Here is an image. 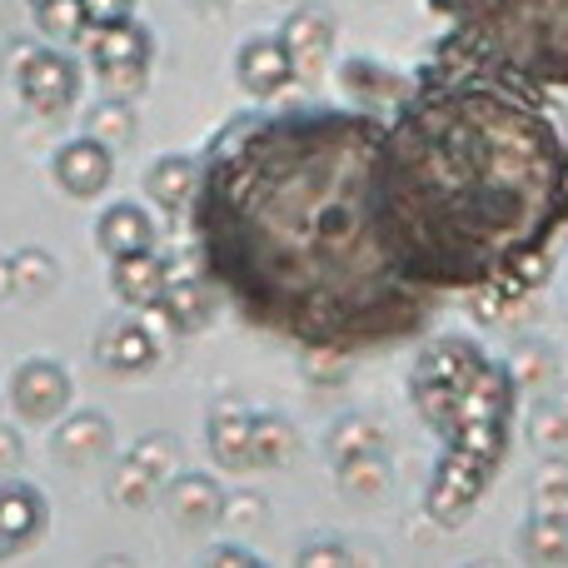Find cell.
I'll list each match as a JSON object with an SVG mask.
<instances>
[{
  "instance_id": "obj_1",
  "label": "cell",
  "mask_w": 568,
  "mask_h": 568,
  "mask_svg": "<svg viewBox=\"0 0 568 568\" xmlns=\"http://www.w3.org/2000/svg\"><path fill=\"white\" fill-rule=\"evenodd\" d=\"M384 115L280 105L235 115L190 190L195 265L255 329L294 349L369 354L419 339L434 300L394 270L374 220Z\"/></svg>"
},
{
  "instance_id": "obj_2",
  "label": "cell",
  "mask_w": 568,
  "mask_h": 568,
  "mask_svg": "<svg viewBox=\"0 0 568 568\" xmlns=\"http://www.w3.org/2000/svg\"><path fill=\"white\" fill-rule=\"evenodd\" d=\"M374 220L394 270L434 300L549 280L568 225V135L539 90L429 55L384 115Z\"/></svg>"
},
{
  "instance_id": "obj_3",
  "label": "cell",
  "mask_w": 568,
  "mask_h": 568,
  "mask_svg": "<svg viewBox=\"0 0 568 568\" xmlns=\"http://www.w3.org/2000/svg\"><path fill=\"white\" fill-rule=\"evenodd\" d=\"M409 399L439 434V464L424 484V514L439 529H459L509 464L519 379L509 364L489 359L479 339L439 334L414 359Z\"/></svg>"
},
{
  "instance_id": "obj_4",
  "label": "cell",
  "mask_w": 568,
  "mask_h": 568,
  "mask_svg": "<svg viewBox=\"0 0 568 568\" xmlns=\"http://www.w3.org/2000/svg\"><path fill=\"white\" fill-rule=\"evenodd\" d=\"M449 36L434 55L529 90H568V0H434Z\"/></svg>"
},
{
  "instance_id": "obj_5",
  "label": "cell",
  "mask_w": 568,
  "mask_h": 568,
  "mask_svg": "<svg viewBox=\"0 0 568 568\" xmlns=\"http://www.w3.org/2000/svg\"><path fill=\"white\" fill-rule=\"evenodd\" d=\"M85 45V60L95 70V80L105 85V95L135 100L150 80V60H155V40H150L145 20H115V26H85V36L75 40Z\"/></svg>"
},
{
  "instance_id": "obj_6",
  "label": "cell",
  "mask_w": 568,
  "mask_h": 568,
  "mask_svg": "<svg viewBox=\"0 0 568 568\" xmlns=\"http://www.w3.org/2000/svg\"><path fill=\"white\" fill-rule=\"evenodd\" d=\"M10 75L36 115H65L80 100V65L65 55V45H16L10 50Z\"/></svg>"
},
{
  "instance_id": "obj_7",
  "label": "cell",
  "mask_w": 568,
  "mask_h": 568,
  "mask_svg": "<svg viewBox=\"0 0 568 568\" xmlns=\"http://www.w3.org/2000/svg\"><path fill=\"white\" fill-rule=\"evenodd\" d=\"M70 374L60 369L55 359H26L16 374H10V409L26 424H50L70 409Z\"/></svg>"
},
{
  "instance_id": "obj_8",
  "label": "cell",
  "mask_w": 568,
  "mask_h": 568,
  "mask_svg": "<svg viewBox=\"0 0 568 568\" xmlns=\"http://www.w3.org/2000/svg\"><path fill=\"white\" fill-rule=\"evenodd\" d=\"M280 45H284V55H290L294 75L314 80L324 70V60H329V50H334V16L324 6H300L280 26Z\"/></svg>"
},
{
  "instance_id": "obj_9",
  "label": "cell",
  "mask_w": 568,
  "mask_h": 568,
  "mask_svg": "<svg viewBox=\"0 0 568 568\" xmlns=\"http://www.w3.org/2000/svg\"><path fill=\"white\" fill-rule=\"evenodd\" d=\"M55 180L65 195L75 200H95L100 190L115 180V150L100 145L95 135H80V140H65L55 155Z\"/></svg>"
},
{
  "instance_id": "obj_10",
  "label": "cell",
  "mask_w": 568,
  "mask_h": 568,
  "mask_svg": "<svg viewBox=\"0 0 568 568\" xmlns=\"http://www.w3.org/2000/svg\"><path fill=\"white\" fill-rule=\"evenodd\" d=\"M175 334H200L215 320V284L195 270H165V294L155 304Z\"/></svg>"
},
{
  "instance_id": "obj_11",
  "label": "cell",
  "mask_w": 568,
  "mask_h": 568,
  "mask_svg": "<svg viewBox=\"0 0 568 568\" xmlns=\"http://www.w3.org/2000/svg\"><path fill=\"white\" fill-rule=\"evenodd\" d=\"M235 75L255 100H275L294 80V65H290V55H284L280 36H250L235 55Z\"/></svg>"
},
{
  "instance_id": "obj_12",
  "label": "cell",
  "mask_w": 568,
  "mask_h": 568,
  "mask_svg": "<svg viewBox=\"0 0 568 568\" xmlns=\"http://www.w3.org/2000/svg\"><path fill=\"white\" fill-rule=\"evenodd\" d=\"M165 270L170 265L155 250H130V255H115V265H110V290L130 310H155L160 294H165Z\"/></svg>"
},
{
  "instance_id": "obj_13",
  "label": "cell",
  "mask_w": 568,
  "mask_h": 568,
  "mask_svg": "<svg viewBox=\"0 0 568 568\" xmlns=\"http://www.w3.org/2000/svg\"><path fill=\"white\" fill-rule=\"evenodd\" d=\"M115 449V429H110L105 414L95 409H80L70 419H60V429L50 434V454L60 464H95Z\"/></svg>"
},
{
  "instance_id": "obj_14",
  "label": "cell",
  "mask_w": 568,
  "mask_h": 568,
  "mask_svg": "<svg viewBox=\"0 0 568 568\" xmlns=\"http://www.w3.org/2000/svg\"><path fill=\"white\" fill-rule=\"evenodd\" d=\"M155 240H160L155 220H150L140 205H130V200H115V205L95 220V245L105 250L110 260L130 255V250H155Z\"/></svg>"
},
{
  "instance_id": "obj_15",
  "label": "cell",
  "mask_w": 568,
  "mask_h": 568,
  "mask_svg": "<svg viewBox=\"0 0 568 568\" xmlns=\"http://www.w3.org/2000/svg\"><path fill=\"white\" fill-rule=\"evenodd\" d=\"M220 504H225V494H220V484L210 474H180L165 489V509L180 529H210V524H220Z\"/></svg>"
},
{
  "instance_id": "obj_16",
  "label": "cell",
  "mask_w": 568,
  "mask_h": 568,
  "mask_svg": "<svg viewBox=\"0 0 568 568\" xmlns=\"http://www.w3.org/2000/svg\"><path fill=\"white\" fill-rule=\"evenodd\" d=\"M95 354L115 374H140V369H150V364L160 359V344L140 320H120V324H110V329L100 334Z\"/></svg>"
},
{
  "instance_id": "obj_17",
  "label": "cell",
  "mask_w": 568,
  "mask_h": 568,
  "mask_svg": "<svg viewBox=\"0 0 568 568\" xmlns=\"http://www.w3.org/2000/svg\"><path fill=\"white\" fill-rule=\"evenodd\" d=\"M0 529H6L20 549L40 539V529H45V499H40L36 484L0 479Z\"/></svg>"
},
{
  "instance_id": "obj_18",
  "label": "cell",
  "mask_w": 568,
  "mask_h": 568,
  "mask_svg": "<svg viewBox=\"0 0 568 568\" xmlns=\"http://www.w3.org/2000/svg\"><path fill=\"white\" fill-rule=\"evenodd\" d=\"M250 429H255V414H245V409H220L210 419V454L220 459V469H230V474L255 469V459H250Z\"/></svg>"
},
{
  "instance_id": "obj_19",
  "label": "cell",
  "mask_w": 568,
  "mask_h": 568,
  "mask_svg": "<svg viewBox=\"0 0 568 568\" xmlns=\"http://www.w3.org/2000/svg\"><path fill=\"white\" fill-rule=\"evenodd\" d=\"M195 160L185 155H160L155 165L145 170V195L155 200L160 210H170V215H180V210L190 205V190H195Z\"/></svg>"
},
{
  "instance_id": "obj_20",
  "label": "cell",
  "mask_w": 568,
  "mask_h": 568,
  "mask_svg": "<svg viewBox=\"0 0 568 568\" xmlns=\"http://www.w3.org/2000/svg\"><path fill=\"white\" fill-rule=\"evenodd\" d=\"M294 454H300V429L284 414H255V429H250V459H255V469H284Z\"/></svg>"
},
{
  "instance_id": "obj_21",
  "label": "cell",
  "mask_w": 568,
  "mask_h": 568,
  "mask_svg": "<svg viewBox=\"0 0 568 568\" xmlns=\"http://www.w3.org/2000/svg\"><path fill=\"white\" fill-rule=\"evenodd\" d=\"M519 549L529 564H568V514L534 509V519L519 534Z\"/></svg>"
},
{
  "instance_id": "obj_22",
  "label": "cell",
  "mask_w": 568,
  "mask_h": 568,
  "mask_svg": "<svg viewBox=\"0 0 568 568\" xmlns=\"http://www.w3.org/2000/svg\"><path fill=\"white\" fill-rule=\"evenodd\" d=\"M334 484H339L349 499L374 504L389 494V464H384V454H354V459L334 464Z\"/></svg>"
},
{
  "instance_id": "obj_23",
  "label": "cell",
  "mask_w": 568,
  "mask_h": 568,
  "mask_svg": "<svg viewBox=\"0 0 568 568\" xmlns=\"http://www.w3.org/2000/svg\"><path fill=\"white\" fill-rule=\"evenodd\" d=\"M135 130H140L135 105H130V100H115V95H105L100 105H90V115H85V135H95L100 145H110V150L130 145Z\"/></svg>"
},
{
  "instance_id": "obj_24",
  "label": "cell",
  "mask_w": 568,
  "mask_h": 568,
  "mask_svg": "<svg viewBox=\"0 0 568 568\" xmlns=\"http://www.w3.org/2000/svg\"><path fill=\"white\" fill-rule=\"evenodd\" d=\"M10 280H16L20 300H45L55 290V260L45 250H20V255H10Z\"/></svg>"
},
{
  "instance_id": "obj_25",
  "label": "cell",
  "mask_w": 568,
  "mask_h": 568,
  "mask_svg": "<svg viewBox=\"0 0 568 568\" xmlns=\"http://www.w3.org/2000/svg\"><path fill=\"white\" fill-rule=\"evenodd\" d=\"M36 26L55 45H75L85 36V6L80 0H45V6H36Z\"/></svg>"
},
{
  "instance_id": "obj_26",
  "label": "cell",
  "mask_w": 568,
  "mask_h": 568,
  "mask_svg": "<svg viewBox=\"0 0 568 568\" xmlns=\"http://www.w3.org/2000/svg\"><path fill=\"white\" fill-rule=\"evenodd\" d=\"M344 85H349V95L354 100H364V105H369V100H399L404 90H409V80H399V75H389V70H374L369 60H349V65H344Z\"/></svg>"
},
{
  "instance_id": "obj_27",
  "label": "cell",
  "mask_w": 568,
  "mask_h": 568,
  "mask_svg": "<svg viewBox=\"0 0 568 568\" xmlns=\"http://www.w3.org/2000/svg\"><path fill=\"white\" fill-rule=\"evenodd\" d=\"M384 429L374 419H359V414H349V419H339L334 424V434H329V449H334V459H354V454H384Z\"/></svg>"
},
{
  "instance_id": "obj_28",
  "label": "cell",
  "mask_w": 568,
  "mask_h": 568,
  "mask_svg": "<svg viewBox=\"0 0 568 568\" xmlns=\"http://www.w3.org/2000/svg\"><path fill=\"white\" fill-rule=\"evenodd\" d=\"M110 494H115L125 509H150V504H155V494H160V479L140 459H125L115 469V479H110Z\"/></svg>"
},
{
  "instance_id": "obj_29",
  "label": "cell",
  "mask_w": 568,
  "mask_h": 568,
  "mask_svg": "<svg viewBox=\"0 0 568 568\" xmlns=\"http://www.w3.org/2000/svg\"><path fill=\"white\" fill-rule=\"evenodd\" d=\"M534 509L549 514H568V464L564 459H544L539 474H534Z\"/></svg>"
},
{
  "instance_id": "obj_30",
  "label": "cell",
  "mask_w": 568,
  "mask_h": 568,
  "mask_svg": "<svg viewBox=\"0 0 568 568\" xmlns=\"http://www.w3.org/2000/svg\"><path fill=\"white\" fill-rule=\"evenodd\" d=\"M220 524L235 529V534H255V529L270 524V509L255 499V494H230V499L220 504Z\"/></svg>"
},
{
  "instance_id": "obj_31",
  "label": "cell",
  "mask_w": 568,
  "mask_h": 568,
  "mask_svg": "<svg viewBox=\"0 0 568 568\" xmlns=\"http://www.w3.org/2000/svg\"><path fill=\"white\" fill-rule=\"evenodd\" d=\"M130 459H140L150 474H155V479H165V474L175 469V459H180V444L170 439V434H145V439L130 449Z\"/></svg>"
},
{
  "instance_id": "obj_32",
  "label": "cell",
  "mask_w": 568,
  "mask_h": 568,
  "mask_svg": "<svg viewBox=\"0 0 568 568\" xmlns=\"http://www.w3.org/2000/svg\"><path fill=\"white\" fill-rule=\"evenodd\" d=\"M509 369H514L519 384H549L554 379V354L539 349V344H524V349L509 359Z\"/></svg>"
},
{
  "instance_id": "obj_33",
  "label": "cell",
  "mask_w": 568,
  "mask_h": 568,
  "mask_svg": "<svg viewBox=\"0 0 568 568\" xmlns=\"http://www.w3.org/2000/svg\"><path fill=\"white\" fill-rule=\"evenodd\" d=\"M80 6H85V26H115L135 16V0H80Z\"/></svg>"
},
{
  "instance_id": "obj_34",
  "label": "cell",
  "mask_w": 568,
  "mask_h": 568,
  "mask_svg": "<svg viewBox=\"0 0 568 568\" xmlns=\"http://www.w3.org/2000/svg\"><path fill=\"white\" fill-rule=\"evenodd\" d=\"M568 439V414L564 409H544V414H534V444H564Z\"/></svg>"
},
{
  "instance_id": "obj_35",
  "label": "cell",
  "mask_w": 568,
  "mask_h": 568,
  "mask_svg": "<svg viewBox=\"0 0 568 568\" xmlns=\"http://www.w3.org/2000/svg\"><path fill=\"white\" fill-rule=\"evenodd\" d=\"M205 564H215V568H260V554L235 549V544H220V549L205 554Z\"/></svg>"
},
{
  "instance_id": "obj_36",
  "label": "cell",
  "mask_w": 568,
  "mask_h": 568,
  "mask_svg": "<svg viewBox=\"0 0 568 568\" xmlns=\"http://www.w3.org/2000/svg\"><path fill=\"white\" fill-rule=\"evenodd\" d=\"M300 564H349V549L344 544H310V549H300Z\"/></svg>"
},
{
  "instance_id": "obj_37",
  "label": "cell",
  "mask_w": 568,
  "mask_h": 568,
  "mask_svg": "<svg viewBox=\"0 0 568 568\" xmlns=\"http://www.w3.org/2000/svg\"><path fill=\"white\" fill-rule=\"evenodd\" d=\"M20 464V434L10 424H0V474H10Z\"/></svg>"
},
{
  "instance_id": "obj_38",
  "label": "cell",
  "mask_w": 568,
  "mask_h": 568,
  "mask_svg": "<svg viewBox=\"0 0 568 568\" xmlns=\"http://www.w3.org/2000/svg\"><path fill=\"white\" fill-rule=\"evenodd\" d=\"M6 300H16V280H10V260L0 255V304Z\"/></svg>"
},
{
  "instance_id": "obj_39",
  "label": "cell",
  "mask_w": 568,
  "mask_h": 568,
  "mask_svg": "<svg viewBox=\"0 0 568 568\" xmlns=\"http://www.w3.org/2000/svg\"><path fill=\"white\" fill-rule=\"evenodd\" d=\"M16 554H20V544H16V539H10V534H6V529H0V559H16Z\"/></svg>"
},
{
  "instance_id": "obj_40",
  "label": "cell",
  "mask_w": 568,
  "mask_h": 568,
  "mask_svg": "<svg viewBox=\"0 0 568 568\" xmlns=\"http://www.w3.org/2000/svg\"><path fill=\"white\" fill-rule=\"evenodd\" d=\"M36 6H45V0H30V10H36Z\"/></svg>"
},
{
  "instance_id": "obj_41",
  "label": "cell",
  "mask_w": 568,
  "mask_h": 568,
  "mask_svg": "<svg viewBox=\"0 0 568 568\" xmlns=\"http://www.w3.org/2000/svg\"><path fill=\"white\" fill-rule=\"evenodd\" d=\"M200 6H215V0H200Z\"/></svg>"
}]
</instances>
